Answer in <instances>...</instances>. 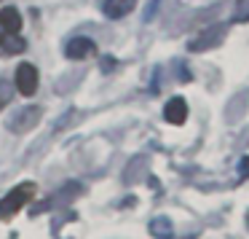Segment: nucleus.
Returning a JSON list of instances; mask_svg holds the SVG:
<instances>
[{
	"label": "nucleus",
	"instance_id": "6e6552de",
	"mask_svg": "<svg viewBox=\"0 0 249 239\" xmlns=\"http://www.w3.org/2000/svg\"><path fill=\"white\" fill-rule=\"evenodd\" d=\"M137 6V0H105L102 11L107 19H124L126 14H131Z\"/></svg>",
	"mask_w": 249,
	"mask_h": 239
},
{
	"label": "nucleus",
	"instance_id": "9d476101",
	"mask_svg": "<svg viewBox=\"0 0 249 239\" xmlns=\"http://www.w3.org/2000/svg\"><path fill=\"white\" fill-rule=\"evenodd\" d=\"M150 231H153V237H158V239H169L172 237V223H169V218H156V220L150 223Z\"/></svg>",
	"mask_w": 249,
	"mask_h": 239
},
{
	"label": "nucleus",
	"instance_id": "f03ea898",
	"mask_svg": "<svg viewBox=\"0 0 249 239\" xmlns=\"http://www.w3.org/2000/svg\"><path fill=\"white\" fill-rule=\"evenodd\" d=\"M14 83H17V92L22 94V97H33V94L38 92V86H40V73H38V67L30 65V62H22V65L17 67Z\"/></svg>",
	"mask_w": 249,
	"mask_h": 239
},
{
	"label": "nucleus",
	"instance_id": "9b49d317",
	"mask_svg": "<svg viewBox=\"0 0 249 239\" xmlns=\"http://www.w3.org/2000/svg\"><path fill=\"white\" fill-rule=\"evenodd\" d=\"M11 94H14L11 83H8V81H0V110H3L8 102H11Z\"/></svg>",
	"mask_w": 249,
	"mask_h": 239
},
{
	"label": "nucleus",
	"instance_id": "ddd939ff",
	"mask_svg": "<svg viewBox=\"0 0 249 239\" xmlns=\"http://www.w3.org/2000/svg\"><path fill=\"white\" fill-rule=\"evenodd\" d=\"M102 60H105V62H102V70H110V67L115 65V60H113V57H102Z\"/></svg>",
	"mask_w": 249,
	"mask_h": 239
},
{
	"label": "nucleus",
	"instance_id": "f8f14e48",
	"mask_svg": "<svg viewBox=\"0 0 249 239\" xmlns=\"http://www.w3.org/2000/svg\"><path fill=\"white\" fill-rule=\"evenodd\" d=\"M233 19H236V22H247V19H249V0H238Z\"/></svg>",
	"mask_w": 249,
	"mask_h": 239
},
{
	"label": "nucleus",
	"instance_id": "f257e3e1",
	"mask_svg": "<svg viewBox=\"0 0 249 239\" xmlns=\"http://www.w3.org/2000/svg\"><path fill=\"white\" fill-rule=\"evenodd\" d=\"M35 196V183H19L17 188H11L3 199H0V218L3 220H11L19 210H24L30 199Z\"/></svg>",
	"mask_w": 249,
	"mask_h": 239
},
{
	"label": "nucleus",
	"instance_id": "1a4fd4ad",
	"mask_svg": "<svg viewBox=\"0 0 249 239\" xmlns=\"http://www.w3.org/2000/svg\"><path fill=\"white\" fill-rule=\"evenodd\" d=\"M22 24H24V19H22V14H19L17 8L8 6V8L0 11V30H3V33H19Z\"/></svg>",
	"mask_w": 249,
	"mask_h": 239
},
{
	"label": "nucleus",
	"instance_id": "423d86ee",
	"mask_svg": "<svg viewBox=\"0 0 249 239\" xmlns=\"http://www.w3.org/2000/svg\"><path fill=\"white\" fill-rule=\"evenodd\" d=\"M163 119L174 126L185 124V119H188V102H185L182 97H172L166 102V108H163Z\"/></svg>",
	"mask_w": 249,
	"mask_h": 239
},
{
	"label": "nucleus",
	"instance_id": "39448f33",
	"mask_svg": "<svg viewBox=\"0 0 249 239\" xmlns=\"http://www.w3.org/2000/svg\"><path fill=\"white\" fill-rule=\"evenodd\" d=\"M225 33H228L225 24H214V27L204 30V33H201L198 38L190 40L188 49H190V51H206V49H212V46H220V43H222V38H225Z\"/></svg>",
	"mask_w": 249,
	"mask_h": 239
},
{
	"label": "nucleus",
	"instance_id": "0eeeda50",
	"mask_svg": "<svg viewBox=\"0 0 249 239\" xmlns=\"http://www.w3.org/2000/svg\"><path fill=\"white\" fill-rule=\"evenodd\" d=\"M24 49H27V40L19 33H3L0 30V54L14 57V54H22Z\"/></svg>",
	"mask_w": 249,
	"mask_h": 239
},
{
	"label": "nucleus",
	"instance_id": "7ed1b4c3",
	"mask_svg": "<svg viewBox=\"0 0 249 239\" xmlns=\"http://www.w3.org/2000/svg\"><path fill=\"white\" fill-rule=\"evenodd\" d=\"M40 116H43V110H40L38 105H27V108H22V110H19V113L11 119L8 129H11L14 135H24V132L35 129V126L40 124Z\"/></svg>",
	"mask_w": 249,
	"mask_h": 239
},
{
	"label": "nucleus",
	"instance_id": "20e7f679",
	"mask_svg": "<svg viewBox=\"0 0 249 239\" xmlns=\"http://www.w3.org/2000/svg\"><path fill=\"white\" fill-rule=\"evenodd\" d=\"M65 54H67V60L83 62V60L97 54V43L91 38H86V35H75V38H70L65 43Z\"/></svg>",
	"mask_w": 249,
	"mask_h": 239
}]
</instances>
